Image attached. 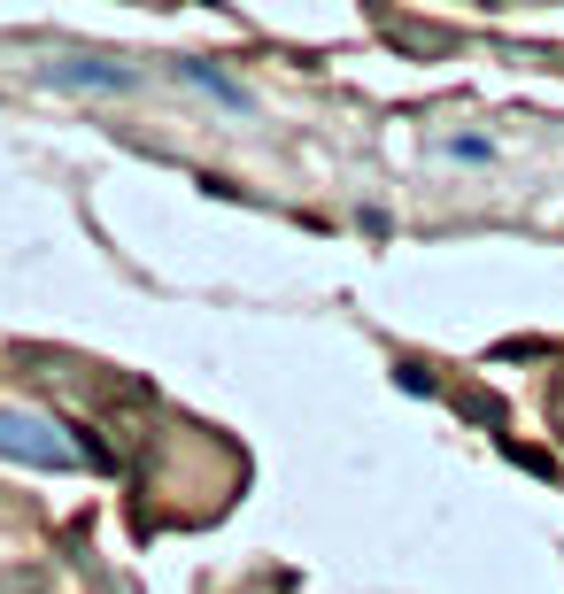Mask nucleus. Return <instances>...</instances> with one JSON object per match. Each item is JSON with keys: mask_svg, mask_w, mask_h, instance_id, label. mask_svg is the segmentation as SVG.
<instances>
[{"mask_svg": "<svg viewBox=\"0 0 564 594\" xmlns=\"http://www.w3.org/2000/svg\"><path fill=\"white\" fill-rule=\"evenodd\" d=\"M0 455L39 463V471H70V463H85V447H70L47 417H31V410H0Z\"/></svg>", "mask_w": 564, "mask_h": 594, "instance_id": "obj_1", "label": "nucleus"}, {"mask_svg": "<svg viewBox=\"0 0 564 594\" xmlns=\"http://www.w3.org/2000/svg\"><path fill=\"white\" fill-rule=\"evenodd\" d=\"M47 85H62V93H132L140 78L124 62H47Z\"/></svg>", "mask_w": 564, "mask_h": 594, "instance_id": "obj_2", "label": "nucleus"}, {"mask_svg": "<svg viewBox=\"0 0 564 594\" xmlns=\"http://www.w3.org/2000/svg\"><path fill=\"white\" fill-rule=\"evenodd\" d=\"M187 78H193V85H201V93H216L224 109H248V85H232V78H216L209 62H187Z\"/></svg>", "mask_w": 564, "mask_h": 594, "instance_id": "obj_3", "label": "nucleus"}, {"mask_svg": "<svg viewBox=\"0 0 564 594\" xmlns=\"http://www.w3.org/2000/svg\"><path fill=\"white\" fill-rule=\"evenodd\" d=\"M441 154H449V162H495V140H487V132H449Z\"/></svg>", "mask_w": 564, "mask_h": 594, "instance_id": "obj_4", "label": "nucleus"}]
</instances>
